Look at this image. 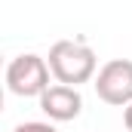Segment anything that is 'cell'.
Listing matches in <instances>:
<instances>
[{"label":"cell","instance_id":"6da1fadb","mask_svg":"<svg viewBox=\"0 0 132 132\" xmlns=\"http://www.w3.org/2000/svg\"><path fill=\"white\" fill-rule=\"evenodd\" d=\"M95 68H98V59L92 46H86L83 40H55L49 46V71L65 86L89 83L95 77Z\"/></svg>","mask_w":132,"mask_h":132},{"label":"cell","instance_id":"5b68a950","mask_svg":"<svg viewBox=\"0 0 132 132\" xmlns=\"http://www.w3.org/2000/svg\"><path fill=\"white\" fill-rule=\"evenodd\" d=\"M12 132H59L52 123H40V120H28V123H19Z\"/></svg>","mask_w":132,"mask_h":132},{"label":"cell","instance_id":"7a4b0ae2","mask_svg":"<svg viewBox=\"0 0 132 132\" xmlns=\"http://www.w3.org/2000/svg\"><path fill=\"white\" fill-rule=\"evenodd\" d=\"M49 62L34 55V52H22L6 65V86L12 95L19 98H40L49 89Z\"/></svg>","mask_w":132,"mask_h":132},{"label":"cell","instance_id":"277c9868","mask_svg":"<svg viewBox=\"0 0 132 132\" xmlns=\"http://www.w3.org/2000/svg\"><path fill=\"white\" fill-rule=\"evenodd\" d=\"M40 111L55 120V123H68V120H77L80 111H83V95L77 92V86H49L43 95H40Z\"/></svg>","mask_w":132,"mask_h":132},{"label":"cell","instance_id":"8992f818","mask_svg":"<svg viewBox=\"0 0 132 132\" xmlns=\"http://www.w3.org/2000/svg\"><path fill=\"white\" fill-rule=\"evenodd\" d=\"M123 123H126V129L132 132V104H126V108H123Z\"/></svg>","mask_w":132,"mask_h":132},{"label":"cell","instance_id":"3957f363","mask_svg":"<svg viewBox=\"0 0 132 132\" xmlns=\"http://www.w3.org/2000/svg\"><path fill=\"white\" fill-rule=\"evenodd\" d=\"M95 92L101 101L126 108L132 104V62L129 59H111L108 65H101L95 74Z\"/></svg>","mask_w":132,"mask_h":132}]
</instances>
